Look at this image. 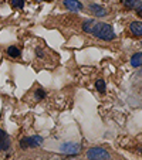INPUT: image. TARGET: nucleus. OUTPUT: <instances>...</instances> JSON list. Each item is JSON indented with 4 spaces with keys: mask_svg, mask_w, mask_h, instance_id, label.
I'll use <instances>...</instances> for the list:
<instances>
[{
    "mask_svg": "<svg viewBox=\"0 0 142 160\" xmlns=\"http://www.w3.org/2000/svg\"><path fill=\"white\" fill-rule=\"evenodd\" d=\"M91 34L100 40H104V41H111V40H114V37H115L114 28H112L109 24H107V23H95Z\"/></svg>",
    "mask_w": 142,
    "mask_h": 160,
    "instance_id": "f257e3e1",
    "label": "nucleus"
},
{
    "mask_svg": "<svg viewBox=\"0 0 142 160\" xmlns=\"http://www.w3.org/2000/svg\"><path fill=\"white\" fill-rule=\"evenodd\" d=\"M87 159L88 160H109L111 156L104 148H91L87 152Z\"/></svg>",
    "mask_w": 142,
    "mask_h": 160,
    "instance_id": "f03ea898",
    "label": "nucleus"
},
{
    "mask_svg": "<svg viewBox=\"0 0 142 160\" xmlns=\"http://www.w3.org/2000/svg\"><path fill=\"white\" fill-rule=\"evenodd\" d=\"M43 143V138L41 136H27L24 139L20 140V146L21 149H30V148H37Z\"/></svg>",
    "mask_w": 142,
    "mask_h": 160,
    "instance_id": "7ed1b4c3",
    "label": "nucleus"
},
{
    "mask_svg": "<svg viewBox=\"0 0 142 160\" xmlns=\"http://www.w3.org/2000/svg\"><path fill=\"white\" fill-rule=\"evenodd\" d=\"M61 152L66 154H77L80 152V145L78 143H63Z\"/></svg>",
    "mask_w": 142,
    "mask_h": 160,
    "instance_id": "20e7f679",
    "label": "nucleus"
},
{
    "mask_svg": "<svg viewBox=\"0 0 142 160\" xmlns=\"http://www.w3.org/2000/svg\"><path fill=\"white\" fill-rule=\"evenodd\" d=\"M10 148V138L3 129H0V152H6Z\"/></svg>",
    "mask_w": 142,
    "mask_h": 160,
    "instance_id": "39448f33",
    "label": "nucleus"
},
{
    "mask_svg": "<svg viewBox=\"0 0 142 160\" xmlns=\"http://www.w3.org/2000/svg\"><path fill=\"white\" fill-rule=\"evenodd\" d=\"M88 10H90V13L94 14L95 17H105V16L108 14V12H107L103 6H100V4H90Z\"/></svg>",
    "mask_w": 142,
    "mask_h": 160,
    "instance_id": "423d86ee",
    "label": "nucleus"
},
{
    "mask_svg": "<svg viewBox=\"0 0 142 160\" xmlns=\"http://www.w3.org/2000/svg\"><path fill=\"white\" fill-rule=\"evenodd\" d=\"M64 6L70 10V12H81L82 4L78 0H64Z\"/></svg>",
    "mask_w": 142,
    "mask_h": 160,
    "instance_id": "0eeeda50",
    "label": "nucleus"
},
{
    "mask_svg": "<svg viewBox=\"0 0 142 160\" xmlns=\"http://www.w3.org/2000/svg\"><path fill=\"white\" fill-rule=\"evenodd\" d=\"M129 31L136 37H142V21H132L129 24Z\"/></svg>",
    "mask_w": 142,
    "mask_h": 160,
    "instance_id": "6e6552de",
    "label": "nucleus"
},
{
    "mask_svg": "<svg viewBox=\"0 0 142 160\" xmlns=\"http://www.w3.org/2000/svg\"><path fill=\"white\" fill-rule=\"evenodd\" d=\"M122 3L129 10H138V7L142 4L141 0H122Z\"/></svg>",
    "mask_w": 142,
    "mask_h": 160,
    "instance_id": "1a4fd4ad",
    "label": "nucleus"
},
{
    "mask_svg": "<svg viewBox=\"0 0 142 160\" xmlns=\"http://www.w3.org/2000/svg\"><path fill=\"white\" fill-rule=\"evenodd\" d=\"M131 65L135 67V68H138V67L142 65V54L141 52H136V54L132 55V58H131Z\"/></svg>",
    "mask_w": 142,
    "mask_h": 160,
    "instance_id": "9d476101",
    "label": "nucleus"
},
{
    "mask_svg": "<svg viewBox=\"0 0 142 160\" xmlns=\"http://www.w3.org/2000/svg\"><path fill=\"white\" fill-rule=\"evenodd\" d=\"M7 54H9L12 58H18L20 57V50H18L16 45H12V47L7 48Z\"/></svg>",
    "mask_w": 142,
    "mask_h": 160,
    "instance_id": "9b49d317",
    "label": "nucleus"
},
{
    "mask_svg": "<svg viewBox=\"0 0 142 160\" xmlns=\"http://www.w3.org/2000/svg\"><path fill=\"white\" fill-rule=\"evenodd\" d=\"M94 26H95V21L94 20H87L84 24H82V30H84L85 33H91L92 28H94Z\"/></svg>",
    "mask_w": 142,
    "mask_h": 160,
    "instance_id": "f8f14e48",
    "label": "nucleus"
},
{
    "mask_svg": "<svg viewBox=\"0 0 142 160\" xmlns=\"http://www.w3.org/2000/svg\"><path fill=\"white\" fill-rule=\"evenodd\" d=\"M10 4L14 9H23L24 7V0H10Z\"/></svg>",
    "mask_w": 142,
    "mask_h": 160,
    "instance_id": "ddd939ff",
    "label": "nucleus"
},
{
    "mask_svg": "<svg viewBox=\"0 0 142 160\" xmlns=\"http://www.w3.org/2000/svg\"><path fill=\"white\" fill-rule=\"evenodd\" d=\"M95 88H97V91H100V92H104V91H105V82H104V79H97Z\"/></svg>",
    "mask_w": 142,
    "mask_h": 160,
    "instance_id": "4468645a",
    "label": "nucleus"
},
{
    "mask_svg": "<svg viewBox=\"0 0 142 160\" xmlns=\"http://www.w3.org/2000/svg\"><path fill=\"white\" fill-rule=\"evenodd\" d=\"M36 95H37V98H39V99H43V98L45 97V92H44V91H43V89H37Z\"/></svg>",
    "mask_w": 142,
    "mask_h": 160,
    "instance_id": "2eb2a0df",
    "label": "nucleus"
},
{
    "mask_svg": "<svg viewBox=\"0 0 142 160\" xmlns=\"http://www.w3.org/2000/svg\"><path fill=\"white\" fill-rule=\"evenodd\" d=\"M136 13H138V14H139V16H141V17H142V4H141V6L138 7V10H136Z\"/></svg>",
    "mask_w": 142,
    "mask_h": 160,
    "instance_id": "dca6fc26",
    "label": "nucleus"
}]
</instances>
